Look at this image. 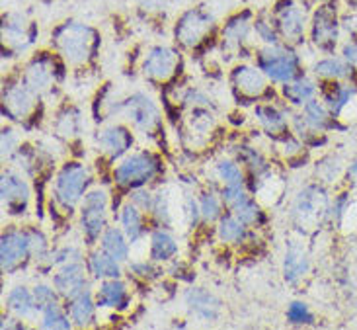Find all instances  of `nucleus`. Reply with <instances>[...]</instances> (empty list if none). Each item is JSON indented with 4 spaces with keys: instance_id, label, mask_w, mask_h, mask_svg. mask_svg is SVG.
I'll return each instance as SVG.
<instances>
[{
    "instance_id": "1",
    "label": "nucleus",
    "mask_w": 357,
    "mask_h": 330,
    "mask_svg": "<svg viewBox=\"0 0 357 330\" xmlns=\"http://www.w3.org/2000/svg\"><path fill=\"white\" fill-rule=\"evenodd\" d=\"M100 33L80 20H65L51 31V47L70 67H84L96 57Z\"/></svg>"
},
{
    "instance_id": "2",
    "label": "nucleus",
    "mask_w": 357,
    "mask_h": 330,
    "mask_svg": "<svg viewBox=\"0 0 357 330\" xmlns=\"http://www.w3.org/2000/svg\"><path fill=\"white\" fill-rule=\"evenodd\" d=\"M219 31V24L207 6H195L188 8L174 24V39L176 43L183 49H197L207 39L215 38Z\"/></svg>"
},
{
    "instance_id": "3",
    "label": "nucleus",
    "mask_w": 357,
    "mask_h": 330,
    "mask_svg": "<svg viewBox=\"0 0 357 330\" xmlns=\"http://www.w3.org/2000/svg\"><path fill=\"white\" fill-rule=\"evenodd\" d=\"M270 14L285 45L293 47L305 41V33L310 22L305 4L297 0H275L270 8Z\"/></svg>"
},
{
    "instance_id": "4",
    "label": "nucleus",
    "mask_w": 357,
    "mask_h": 330,
    "mask_svg": "<svg viewBox=\"0 0 357 330\" xmlns=\"http://www.w3.org/2000/svg\"><path fill=\"white\" fill-rule=\"evenodd\" d=\"M256 65L266 77L273 82L287 84L299 75V55L291 49V45H264L256 53Z\"/></svg>"
},
{
    "instance_id": "5",
    "label": "nucleus",
    "mask_w": 357,
    "mask_h": 330,
    "mask_svg": "<svg viewBox=\"0 0 357 330\" xmlns=\"http://www.w3.org/2000/svg\"><path fill=\"white\" fill-rule=\"evenodd\" d=\"M90 184V170L82 163H67L59 170L53 186V195L65 211H73L75 205L86 195Z\"/></svg>"
},
{
    "instance_id": "6",
    "label": "nucleus",
    "mask_w": 357,
    "mask_h": 330,
    "mask_svg": "<svg viewBox=\"0 0 357 330\" xmlns=\"http://www.w3.org/2000/svg\"><path fill=\"white\" fill-rule=\"evenodd\" d=\"M39 36L38 24L24 12L8 10L2 14V45L8 53H24Z\"/></svg>"
},
{
    "instance_id": "7",
    "label": "nucleus",
    "mask_w": 357,
    "mask_h": 330,
    "mask_svg": "<svg viewBox=\"0 0 357 330\" xmlns=\"http://www.w3.org/2000/svg\"><path fill=\"white\" fill-rule=\"evenodd\" d=\"M340 29H342V18H340L338 6L334 2L319 4L310 14L309 36L314 47L332 51L338 43Z\"/></svg>"
},
{
    "instance_id": "8",
    "label": "nucleus",
    "mask_w": 357,
    "mask_h": 330,
    "mask_svg": "<svg viewBox=\"0 0 357 330\" xmlns=\"http://www.w3.org/2000/svg\"><path fill=\"white\" fill-rule=\"evenodd\" d=\"M59 70H61V65H59L57 51H55V49H53V51L41 49V51H38V53L26 63L22 80H24L36 94H41V92H45V90H49V88L53 87V82L57 80Z\"/></svg>"
},
{
    "instance_id": "9",
    "label": "nucleus",
    "mask_w": 357,
    "mask_h": 330,
    "mask_svg": "<svg viewBox=\"0 0 357 330\" xmlns=\"http://www.w3.org/2000/svg\"><path fill=\"white\" fill-rule=\"evenodd\" d=\"M158 160L151 153H135L127 156L121 165L114 170L116 184L123 188H141L146 182H151L158 174Z\"/></svg>"
},
{
    "instance_id": "10",
    "label": "nucleus",
    "mask_w": 357,
    "mask_h": 330,
    "mask_svg": "<svg viewBox=\"0 0 357 330\" xmlns=\"http://www.w3.org/2000/svg\"><path fill=\"white\" fill-rule=\"evenodd\" d=\"M107 221V194L104 190H90L82 200L80 207V225L88 243H94L104 233Z\"/></svg>"
},
{
    "instance_id": "11",
    "label": "nucleus",
    "mask_w": 357,
    "mask_h": 330,
    "mask_svg": "<svg viewBox=\"0 0 357 330\" xmlns=\"http://www.w3.org/2000/svg\"><path fill=\"white\" fill-rule=\"evenodd\" d=\"M326 211H328V197L317 186L305 188L297 195L295 205H293V217H295V221L301 229L317 227L320 219L326 215Z\"/></svg>"
},
{
    "instance_id": "12",
    "label": "nucleus",
    "mask_w": 357,
    "mask_h": 330,
    "mask_svg": "<svg viewBox=\"0 0 357 330\" xmlns=\"http://www.w3.org/2000/svg\"><path fill=\"white\" fill-rule=\"evenodd\" d=\"M180 65H182V55L178 49L170 45H155L146 51L143 59V73L153 80L165 82L174 77Z\"/></svg>"
},
{
    "instance_id": "13",
    "label": "nucleus",
    "mask_w": 357,
    "mask_h": 330,
    "mask_svg": "<svg viewBox=\"0 0 357 330\" xmlns=\"http://www.w3.org/2000/svg\"><path fill=\"white\" fill-rule=\"evenodd\" d=\"M254 18H256V14L250 8L238 10V12L231 14L219 28L222 45L227 49H236V51L248 45L250 38L254 36Z\"/></svg>"
},
{
    "instance_id": "14",
    "label": "nucleus",
    "mask_w": 357,
    "mask_h": 330,
    "mask_svg": "<svg viewBox=\"0 0 357 330\" xmlns=\"http://www.w3.org/2000/svg\"><path fill=\"white\" fill-rule=\"evenodd\" d=\"M121 114L127 117V121H131L133 127H137L139 131H153L158 121H160V112L156 104L145 94H133L127 100L121 102Z\"/></svg>"
},
{
    "instance_id": "15",
    "label": "nucleus",
    "mask_w": 357,
    "mask_h": 330,
    "mask_svg": "<svg viewBox=\"0 0 357 330\" xmlns=\"http://www.w3.org/2000/svg\"><path fill=\"white\" fill-rule=\"evenodd\" d=\"M28 256H31V253H29L28 233L8 231V233L2 234L0 258H2V270L4 272H14L20 264L26 262Z\"/></svg>"
},
{
    "instance_id": "16",
    "label": "nucleus",
    "mask_w": 357,
    "mask_h": 330,
    "mask_svg": "<svg viewBox=\"0 0 357 330\" xmlns=\"http://www.w3.org/2000/svg\"><path fill=\"white\" fill-rule=\"evenodd\" d=\"M0 194H2V205L8 209V213H24L29 202V186L22 176L12 170L4 172L2 184H0Z\"/></svg>"
},
{
    "instance_id": "17",
    "label": "nucleus",
    "mask_w": 357,
    "mask_h": 330,
    "mask_svg": "<svg viewBox=\"0 0 357 330\" xmlns=\"http://www.w3.org/2000/svg\"><path fill=\"white\" fill-rule=\"evenodd\" d=\"M86 272H84V266H82L80 260L63 264L61 270L53 276L55 290L59 292V295H63L68 301L84 292L86 290Z\"/></svg>"
},
{
    "instance_id": "18",
    "label": "nucleus",
    "mask_w": 357,
    "mask_h": 330,
    "mask_svg": "<svg viewBox=\"0 0 357 330\" xmlns=\"http://www.w3.org/2000/svg\"><path fill=\"white\" fill-rule=\"evenodd\" d=\"M36 96L38 94L24 80L12 82L4 88V112H8L12 119H24L36 106Z\"/></svg>"
},
{
    "instance_id": "19",
    "label": "nucleus",
    "mask_w": 357,
    "mask_h": 330,
    "mask_svg": "<svg viewBox=\"0 0 357 330\" xmlns=\"http://www.w3.org/2000/svg\"><path fill=\"white\" fill-rule=\"evenodd\" d=\"M100 149L106 153L109 158H119L123 156L133 145V137L129 133V129L123 126H109L100 131L98 135Z\"/></svg>"
},
{
    "instance_id": "20",
    "label": "nucleus",
    "mask_w": 357,
    "mask_h": 330,
    "mask_svg": "<svg viewBox=\"0 0 357 330\" xmlns=\"http://www.w3.org/2000/svg\"><path fill=\"white\" fill-rule=\"evenodd\" d=\"M232 84L244 96H260L266 90V75L261 73L258 65H238L232 70Z\"/></svg>"
},
{
    "instance_id": "21",
    "label": "nucleus",
    "mask_w": 357,
    "mask_h": 330,
    "mask_svg": "<svg viewBox=\"0 0 357 330\" xmlns=\"http://www.w3.org/2000/svg\"><path fill=\"white\" fill-rule=\"evenodd\" d=\"M185 303H188L190 311L195 317L203 319V321H213L221 313V303L217 301L211 293L205 292V290H199V287L188 290V293H185Z\"/></svg>"
},
{
    "instance_id": "22",
    "label": "nucleus",
    "mask_w": 357,
    "mask_h": 330,
    "mask_svg": "<svg viewBox=\"0 0 357 330\" xmlns=\"http://www.w3.org/2000/svg\"><path fill=\"white\" fill-rule=\"evenodd\" d=\"M96 303L107 309H123L127 303V285L119 278H112L100 283Z\"/></svg>"
},
{
    "instance_id": "23",
    "label": "nucleus",
    "mask_w": 357,
    "mask_h": 330,
    "mask_svg": "<svg viewBox=\"0 0 357 330\" xmlns=\"http://www.w3.org/2000/svg\"><path fill=\"white\" fill-rule=\"evenodd\" d=\"M254 116L270 135H281L287 131V114L275 106H256Z\"/></svg>"
},
{
    "instance_id": "24",
    "label": "nucleus",
    "mask_w": 357,
    "mask_h": 330,
    "mask_svg": "<svg viewBox=\"0 0 357 330\" xmlns=\"http://www.w3.org/2000/svg\"><path fill=\"white\" fill-rule=\"evenodd\" d=\"M94 313H96V303H94L92 293L88 290L77 295L75 299H70L68 315H70V321L75 322L77 327H88L90 322L94 321Z\"/></svg>"
},
{
    "instance_id": "25",
    "label": "nucleus",
    "mask_w": 357,
    "mask_h": 330,
    "mask_svg": "<svg viewBox=\"0 0 357 330\" xmlns=\"http://www.w3.org/2000/svg\"><path fill=\"white\" fill-rule=\"evenodd\" d=\"M307 272H309L307 254L303 253V248H299V246H289V250L285 254V260H283L285 280L289 283H297L307 276Z\"/></svg>"
},
{
    "instance_id": "26",
    "label": "nucleus",
    "mask_w": 357,
    "mask_h": 330,
    "mask_svg": "<svg viewBox=\"0 0 357 330\" xmlns=\"http://www.w3.org/2000/svg\"><path fill=\"white\" fill-rule=\"evenodd\" d=\"M8 309L16 317L24 319V317H31L33 313L38 311V305H36V297L33 293L29 292L28 287L18 285L14 287L8 295Z\"/></svg>"
},
{
    "instance_id": "27",
    "label": "nucleus",
    "mask_w": 357,
    "mask_h": 330,
    "mask_svg": "<svg viewBox=\"0 0 357 330\" xmlns=\"http://www.w3.org/2000/svg\"><path fill=\"white\" fill-rule=\"evenodd\" d=\"M90 272L94 273V278H102V280H112V278H119L121 276V268H119V260L114 256H109L106 250H96L90 256Z\"/></svg>"
},
{
    "instance_id": "28",
    "label": "nucleus",
    "mask_w": 357,
    "mask_h": 330,
    "mask_svg": "<svg viewBox=\"0 0 357 330\" xmlns=\"http://www.w3.org/2000/svg\"><path fill=\"white\" fill-rule=\"evenodd\" d=\"M176 253H178V243L172 234L162 229L153 233L151 237V258L153 260L165 262V260H170Z\"/></svg>"
},
{
    "instance_id": "29",
    "label": "nucleus",
    "mask_w": 357,
    "mask_h": 330,
    "mask_svg": "<svg viewBox=\"0 0 357 330\" xmlns=\"http://www.w3.org/2000/svg\"><path fill=\"white\" fill-rule=\"evenodd\" d=\"M127 234H123L116 227H109L102 234V250H106L109 256L123 262L129 256V244H127Z\"/></svg>"
},
{
    "instance_id": "30",
    "label": "nucleus",
    "mask_w": 357,
    "mask_h": 330,
    "mask_svg": "<svg viewBox=\"0 0 357 330\" xmlns=\"http://www.w3.org/2000/svg\"><path fill=\"white\" fill-rule=\"evenodd\" d=\"M254 36L260 39L264 45H278L283 43L278 33V28L271 20L270 10H261L254 18Z\"/></svg>"
},
{
    "instance_id": "31",
    "label": "nucleus",
    "mask_w": 357,
    "mask_h": 330,
    "mask_svg": "<svg viewBox=\"0 0 357 330\" xmlns=\"http://www.w3.org/2000/svg\"><path fill=\"white\" fill-rule=\"evenodd\" d=\"M121 225H123V233L127 234V239L131 243L139 241L143 237V233H145L143 217L139 213V207L135 204L123 205V209H121Z\"/></svg>"
},
{
    "instance_id": "32",
    "label": "nucleus",
    "mask_w": 357,
    "mask_h": 330,
    "mask_svg": "<svg viewBox=\"0 0 357 330\" xmlns=\"http://www.w3.org/2000/svg\"><path fill=\"white\" fill-rule=\"evenodd\" d=\"M314 92H317V87H314V82H310L309 78H297V80H291L285 84L283 88V94L285 98L289 100L291 104H307L310 98L314 96Z\"/></svg>"
},
{
    "instance_id": "33",
    "label": "nucleus",
    "mask_w": 357,
    "mask_h": 330,
    "mask_svg": "<svg viewBox=\"0 0 357 330\" xmlns=\"http://www.w3.org/2000/svg\"><path fill=\"white\" fill-rule=\"evenodd\" d=\"M246 225L242 223L241 219L234 215H227V217H221V221H219V227H217V234H219V239H221L222 243H242V239H244V234H246V229H244Z\"/></svg>"
},
{
    "instance_id": "34",
    "label": "nucleus",
    "mask_w": 357,
    "mask_h": 330,
    "mask_svg": "<svg viewBox=\"0 0 357 330\" xmlns=\"http://www.w3.org/2000/svg\"><path fill=\"white\" fill-rule=\"evenodd\" d=\"M231 207L232 211H234V215H236L244 225H256L260 221V209H258L256 202H254L246 192H244Z\"/></svg>"
},
{
    "instance_id": "35",
    "label": "nucleus",
    "mask_w": 357,
    "mask_h": 330,
    "mask_svg": "<svg viewBox=\"0 0 357 330\" xmlns=\"http://www.w3.org/2000/svg\"><path fill=\"white\" fill-rule=\"evenodd\" d=\"M348 70L349 65L348 61L338 57H328V59H322L319 61L317 65H314V73L322 78H344L348 77Z\"/></svg>"
},
{
    "instance_id": "36",
    "label": "nucleus",
    "mask_w": 357,
    "mask_h": 330,
    "mask_svg": "<svg viewBox=\"0 0 357 330\" xmlns=\"http://www.w3.org/2000/svg\"><path fill=\"white\" fill-rule=\"evenodd\" d=\"M41 315H43V321H41V327H43V329L68 330L73 327V322L68 321L67 313L61 309V305H59L57 301L47 305V307L41 311Z\"/></svg>"
},
{
    "instance_id": "37",
    "label": "nucleus",
    "mask_w": 357,
    "mask_h": 330,
    "mask_svg": "<svg viewBox=\"0 0 357 330\" xmlns=\"http://www.w3.org/2000/svg\"><path fill=\"white\" fill-rule=\"evenodd\" d=\"M305 121L314 131L326 127V123H328V114H326V110H324V106L320 104L319 100H309L305 104Z\"/></svg>"
},
{
    "instance_id": "38",
    "label": "nucleus",
    "mask_w": 357,
    "mask_h": 330,
    "mask_svg": "<svg viewBox=\"0 0 357 330\" xmlns=\"http://www.w3.org/2000/svg\"><path fill=\"white\" fill-rule=\"evenodd\" d=\"M242 156V160L248 165L254 174L261 178V176L266 174L268 170H270V166H268V160L261 156L260 151H256V149H252V147H242V151L238 153Z\"/></svg>"
},
{
    "instance_id": "39",
    "label": "nucleus",
    "mask_w": 357,
    "mask_h": 330,
    "mask_svg": "<svg viewBox=\"0 0 357 330\" xmlns=\"http://www.w3.org/2000/svg\"><path fill=\"white\" fill-rule=\"evenodd\" d=\"M82 127V117L77 110H68L67 114L59 117L57 121V133L63 137H75L80 133Z\"/></svg>"
},
{
    "instance_id": "40",
    "label": "nucleus",
    "mask_w": 357,
    "mask_h": 330,
    "mask_svg": "<svg viewBox=\"0 0 357 330\" xmlns=\"http://www.w3.org/2000/svg\"><path fill=\"white\" fill-rule=\"evenodd\" d=\"M199 211H202L203 221L211 223L215 219L221 217V204L215 194H203L202 202H199Z\"/></svg>"
},
{
    "instance_id": "41",
    "label": "nucleus",
    "mask_w": 357,
    "mask_h": 330,
    "mask_svg": "<svg viewBox=\"0 0 357 330\" xmlns=\"http://www.w3.org/2000/svg\"><path fill=\"white\" fill-rule=\"evenodd\" d=\"M217 174H219V178H221L227 186L242 184L241 168H238L236 163H232V160H221V163L217 165Z\"/></svg>"
},
{
    "instance_id": "42",
    "label": "nucleus",
    "mask_w": 357,
    "mask_h": 330,
    "mask_svg": "<svg viewBox=\"0 0 357 330\" xmlns=\"http://www.w3.org/2000/svg\"><path fill=\"white\" fill-rule=\"evenodd\" d=\"M28 239H29V253L36 260H45L49 250V244L45 241V237L39 233V231H28Z\"/></svg>"
},
{
    "instance_id": "43",
    "label": "nucleus",
    "mask_w": 357,
    "mask_h": 330,
    "mask_svg": "<svg viewBox=\"0 0 357 330\" xmlns=\"http://www.w3.org/2000/svg\"><path fill=\"white\" fill-rule=\"evenodd\" d=\"M57 290L49 287L45 283H39L33 287V297H36V305H38V311H43L47 305L57 301Z\"/></svg>"
},
{
    "instance_id": "44",
    "label": "nucleus",
    "mask_w": 357,
    "mask_h": 330,
    "mask_svg": "<svg viewBox=\"0 0 357 330\" xmlns=\"http://www.w3.org/2000/svg\"><path fill=\"white\" fill-rule=\"evenodd\" d=\"M287 319H289L293 324H303V322L312 321V315H310L309 307L305 303L295 301L291 303L289 309H287Z\"/></svg>"
},
{
    "instance_id": "45",
    "label": "nucleus",
    "mask_w": 357,
    "mask_h": 330,
    "mask_svg": "<svg viewBox=\"0 0 357 330\" xmlns=\"http://www.w3.org/2000/svg\"><path fill=\"white\" fill-rule=\"evenodd\" d=\"M351 94H354V90H351V88H344V87H340V84H336V88H334V94H330L328 96L330 107H332L334 112H340L342 107L348 104Z\"/></svg>"
},
{
    "instance_id": "46",
    "label": "nucleus",
    "mask_w": 357,
    "mask_h": 330,
    "mask_svg": "<svg viewBox=\"0 0 357 330\" xmlns=\"http://www.w3.org/2000/svg\"><path fill=\"white\" fill-rule=\"evenodd\" d=\"M18 133L14 129L2 131V158H10L18 151Z\"/></svg>"
},
{
    "instance_id": "47",
    "label": "nucleus",
    "mask_w": 357,
    "mask_h": 330,
    "mask_svg": "<svg viewBox=\"0 0 357 330\" xmlns=\"http://www.w3.org/2000/svg\"><path fill=\"white\" fill-rule=\"evenodd\" d=\"M131 200H133V204L137 207H141L145 211H151L153 205H155V195L151 194V192H146V190H143V188H137L135 192L131 194Z\"/></svg>"
},
{
    "instance_id": "48",
    "label": "nucleus",
    "mask_w": 357,
    "mask_h": 330,
    "mask_svg": "<svg viewBox=\"0 0 357 330\" xmlns=\"http://www.w3.org/2000/svg\"><path fill=\"white\" fill-rule=\"evenodd\" d=\"M342 55H344V59L348 61V65L357 67V39L348 41V43L344 45V49H342Z\"/></svg>"
},
{
    "instance_id": "49",
    "label": "nucleus",
    "mask_w": 357,
    "mask_h": 330,
    "mask_svg": "<svg viewBox=\"0 0 357 330\" xmlns=\"http://www.w3.org/2000/svg\"><path fill=\"white\" fill-rule=\"evenodd\" d=\"M342 24L348 28V31H351V33H356L357 36V4H354V10L349 12L346 18L342 20Z\"/></svg>"
},
{
    "instance_id": "50",
    "label": "nucleus",
    "mask_w": 357,
    "mask_h": 330,
    "mask_svg": "<svg viewBox=\"0 0 357 330\" xmlns=\"http://www.w3.org/2000/svg\"><path fill=\"white\" fill-rule=\"evenodd\" d=\"M131 270H133L137 276H143V278H146V276H149V272H151V264L135 262V264H131Z\"/></svg>"
},
{
    "instance_id": "51",
    "label": "nucleus",
    "mask_w": 357,
    "mask_h": 330,
    "mask_svg": "<svg viewBox=\"0 0 357 330\" xmlns=\"http://www.w3.org/2000/svg\"><path fill=\"white\" fill-rule=\"evenodd\" d=\"M349 178H351V180H354V184L357 186V163L349 168Z\"/></svg>"
},
{
    "instance_id": "52",
    "label": "nucleus",
    "mask_w": 357,
    "mask_h": 330,
    "mask_svg": "<svg viewBox=\"0 0 357 330\" xmlns=\"http://www.w3.org/2000/svg\"><path fill=\"white\" fill-rule=\"evenodd\" d=\"M310 2H314V4H324V2H332V0H310Z\"/></svg>"
}]
</instances>
